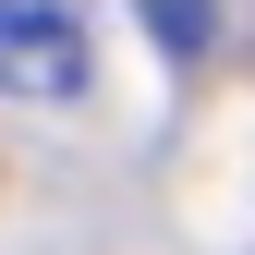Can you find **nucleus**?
I'll use <instances>...</instances> for the list:
<instances>
[{
    "mask_svg": "<svg viewBox=\"0 0 255 255\" xmlns=\"http://www.w3.org/2000/svg\"><path fill=\"white\" fill-rule=\"evenodd\" d=\"M98 85V49H85V0H0V98L61 110Z\"/></svg>",
    "mask_w": 255,
    "mask_h": 255,
    "instance_id": "nucleus-1",
    "label": "nucleus"
},
{
    "mask_svg": "<svg viewBox=\"0 0 255 255\" xmlns=\"http://www.w3.org/2000/svg\"><path fill=\"white\" fill-rule=\"evenodd\" d=\"M134 12H146V37L170 49V61H207L219 49V0H134Z\"/></svg>",
    "mask_w": 255,
    "mask_h": 255,
    "instance_id": "nucleus-2",
    "label": "nucleus"
}]
</instances>
